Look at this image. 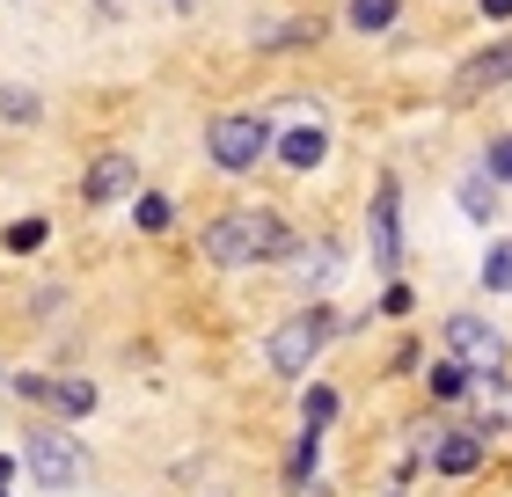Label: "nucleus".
Instances as JSON below:
<instances>
[{
    "label": "nucleus",
    "mask_w": 512,
    "mask_h": 497,
    "mask_svg": "<svg viewBox=\"0 0 512 497\" xmlns=\"http://www.w3.org/2000/svg\"><path fill=\"white\" fill-rule=\"evenodd\" d=\"M198 249H205L213 271H256V264H286L300 249V234L278 220L271 205H235V212H220V220H205Z\"/></svg>",
    "instance_id": "1"
},
{
    "label": "nucleus",
    "mask_w": 512,
    "mask_h": 497,
    "mask_svg": "<svg viewBox=\"0 0 512 497\" xmlns=\"http://www.w3.org/2000/svg\"><path fill=\"white\" fill-rule=\"evenodd\" d=\"M337 337V315H330V300H315V307H293L286 322L264 337V366L278 373V381H308V366L330 351Z\"/></svg>",
    "instance_id": "2"
},
{
    "label": "nucleus",
    "mask_w": 512,
    "mask_h": 497,
    "mask_svg": "<svg viewBox=\"0 0 512 497\" xmlns=\"http://www.w3.org/2000/svg\"><path fill=\"white\" fill-rule=\"evenodd\" d=\"M278 147V125L264 110H227L205 125V154H213V169L220 176H256V161H264Z\"/></svg>",
    "instance_id": "3"
},
{
    "label": "nucleus",
    "mask_w": 512,
    "mask_h": 497,
    "mask_svg": "<svg viewBox=\"0 0 512 497\" xmlns=\"http://www.w3.org/2000/svg\"><path fill=\"white\" fill-rule=\"evenodd\" d=\"M22 476L37 490H81V476H88L81 439L59 432V424H30V432H22Z\"/></svg>",
    "instance_id": "4"
},
{
    "label": "nucleus",
    "mask_w": 512,
    "mask_h": 497,
    "mask_svg": "<svg viewBox=\"0 0 512 497\" xmlns=\"http://www.w3.org/2000/svg\"><path fill=\"white\" fill-rule=\"evenodd\" d=\"M366 256H374L381 278L403 271V183H395V176H381L374 205H366Z\"/></svg>",
    "instance_id": "5"
},
{
    "label": "nucleus",
    "mask_w": 512,
    "mask_h": 497,
    "mask_svg": "<svg viewBox=\"0 0 512 497\" xmlns=\"http://www.w3.org/2000/svg\"><path fill=\"white\" fill-rule=\"evenodd\" d=\"M439 344H447V359H461L469 373H498L505 366V329L491 315H447V329H439Z\"/></svg>",
    "instance_id": "6"
},
{
    "label": "nucleus",
    "mask_w": 512,
    "mask_h": 497,
    "mask_svg": "<svg viewBox=\"0 0 512 497\" xmlns=\"http://www.w3.org/2000/svg\"><path fill=\"white\" fill-rule=\"evenodd\" d=\"M491 88H512V37H498V44H483V52L461 59V74L447 81V96L454 103H483Z\"/></svg>",
    "instance_id": "7"
},
{
    "label": "nucleus",
    "mask_w": 512,
    "mask_h": 497,
    "mask_svg": "<svg viewBox=\"0 0 512 497\" xmlns=\"http://www.w3.org/2000/svg\"><path fill=\"white\" fill-rule=\"evenodd\" d=\"M81 198H88V205L139 198V161H132V154H118V147H110V154H96V161L81 169Z\"/></svg>",
    "instance_id": "8"
},
{
    "label": "nucleus",
    "mask_w": 512,
    "mask_h": 497,
    "mask_svg": "<svg viewBox=\"0 0 512 497\" xmlns=\"http://www.w3.org/2000/svg\"><path fill=\"white\" fill-rule=\"evenodd\" d=\"M469 432H483V439H498V432H512V381L505 373H476L469 381Z\"/></svg>",
    "instance_id": "9"
},
{
    "label": "nucleus",
    "mask_w": 512,
    "mask_h": 497,
    "mask_svg": "<svg viewBox=\"0 0 512 497\" xmlns=\"http://www.w3.org/2000/svg\"><path fill=\"white\" fill-rule=\"evenodd\" d=\"M432 476H476V468H483V432H469V424H454V432H432Z\"/></svg>",
    "instance_id": "10"
},
{
    "label": "nucleus",
    "mask_w": 512,
    "mask_h": 497,
    "mask_svg": "<svg viewBox=\"0 0 512 497\" xmlns=\"http://www.w3.org/2000/svg\"><path fill=\"white\" fill-rule=\"evenodd\" d=\"M286 271H293V278H300V286H308V293L322 300V293H330V286H337V271H344V256H337L330 242H300V249L286 256Z\"/></svg>",
    "instance_id": "11"
},
{
    "label": "nucleus",
    "mask_w": 512,
    "mask_h": 497,
    "mask_svg": "<svg viewBox=\"0 0 512 497\" xmlns=\"http://www.w3.org/2000/svg\"><path fill=\"white\" fill-rule=\"evenodd\" d=\"M278 161H286V169H322V161H330V125H293V132H278V147H271Z\"/></svg>",
    "instance_id": "12"
},
{
    "label": "nucleus",
    "mask_w": 512,
    "mask_h": 497,
    "mask_svg": "<svg viewBox=\"0 0 512 497\" xmlns=\"http://www.w3.org/2000/svg\"><path fill=\"white\" fill-rule=\"evenodd\" d=\"M454 205H461V212H469V220H476V227H491V220H498V183H491V176H483V169H469V176H461V183H454Z\"/></svg>",
    "instance_id": "13"
},
{
    "label": "nucleus",
    "mask_w": 512,
    "mask_h": 497,
    "mask_svg": "<svg viewBox=\"0 0 512 497\" xmlns=\"http://www.w3.org/2000/svg\"><path fill=\"white\" fill-rule=\"evenodd\" d=\"M476 278H483V293H491V300H512V234H491Z\"/></svg>",
    "instance_id": "14"
},
{
    "label": "nucleus",
    "mask_w": 512,
    "mask_h": 497,
    "mask_svg": "<svg viewBox=\"0 0 512 497\" xmlns=\"http://www.w3.org/2000/svg\"><path fill=\"white\" fill-rule=\"evenodd\" d=\"M469 381H476V373L461 366V359H439V366H425V395H432V402H469Z\"/></svg>",
    "instance_id": "15"
},
{
    "label": "nucleus",
    "mask_w": 512,
    "mask_h": 497,
    "mask_svg": "<svg viewBox=\"0 0 512 497\" xmlns=\"http://www.w3.org/2000/svg\"><path fill=\"white\" fill-rule=\"evenodd\" d=\"M315 468H322V432H300L293 454H286V490H308Z\"/></svg>",
    "instance_id": "16"
},
{
    "label": "nucleus",
    "mask_w": 512,
    "mask_h": 497,
    "mask_svg": "<svg viewBox=\"0 0 512 497\" xmlns=\"http://www.w3.org/2000/svg\"><path fill=\"white\" fill-rule=\"evenodd\" d=\"M395 15H403V0H352V8H344V22H352L359 37H381V30H395Z\"/></svg>",
    "instance_id": "17"
},
{
    "label": "nucleus",
    "mask_w": 512,
    "mask_h": 497,
    "mask_svg": "<svg viewBox=\"0 0 512 497\" xmlns=\"http://www.w3.org/2000/svg\"><path fill=\"white\" fill-rule=\"evenodd\" d=\"M330 424H337V388L315 381L308 395H300V432H330Z\"/></svg>",
    "instance_id": "18"
},
{
    "label": "nucleus",
    "mask_w": 512,
    "mask_h": 497,
    "mask_svg": "<svg viewBox=\"0 0 512 497\" xmlns=\"http://www.w3.org/2000/svg\"><path fill=\"white\" fill-rule=\"evenodd\" d=\"M52 410H66V417H88V410H96V381H81V373L52 381Z\"/></svg>",
    "instance_id": "19"
},
{
    "label": "nucleus",
    "mask_w": 512,
    "mask_h": 497,
    "mask_svg": "<svg viewBox=\"0 0 512 497\" xmlns=\"http://www.w3.org/2000/svg\"><path fill=\"white\" fill-rule=\"evenodd\" d=\"M44 234H52V220H44V212H30V220H8L0 249H8V256H30V249H44Z\"/></svg>",
    "instance_id": "20"
},
{
    "label": "nucleus",
    "mask_w": 512,
    "mask_h": 497,
    "mask_svg": "<svg viewBox=\"0 0 512 497\" xmlns=\"http://www.w3.org/2000/svg\"><path fill=\"white\" fill-rule=\"evenodd\" d=\"M132 220H139V234H169V220H176V205L161 198V191H139V198H132Z\"/></svg>",
    "instance_id": "21"
},
{
    "label": "nucleus",
    "mask_w": 512,
    "mask_h": 497,
    "mask_svg": "<svg viewBox=\"0 0 512 497\" xmlns=\"http://www.w3.org/2000/svg\"><path fill=\"white\" fill-rule=\"evenodd\" d=\"M0 117H8V125H37L44 103L30 96V88H8V81H0Z\"/></svg>",
    "instance_id": "22"
},
{
    "label": "nucleus",
    "mask_w": 512,
    "mask_h": 497,
    "mask_svg": "<svg viewBox=\"0 0 512 497\" xmlns=\"http://www.w3.org/2000/svg\"><path fill=\"white\" fill-rule=\"evenodd\" d=\"M322 37V22L308 15V22H271V30H256V44H315Z\"/></svg>",
    "instance_id": "23"
},
{
    "label": "nucleus",
    "mask_w": 512,
    "mask_h": 497,
    "mask_svg": "<svg viewBox=\"0 0 512 497\" xmlns=\"http://www.w3.org/2000/svg\"><path fill=\"white\" fill-rule=\"evenodd\" d=\"M483 176H491V183H505V191H512V132H498L491 147H483Z\"/></svg>",
    "instance_id": "24"
},
{
    "label": "nucleus",
    "mask_w": 512,
    "mask_h": 497,
    "mask_svg": "<svg viewBox=\"0 0 512 497\" xmlns=\"http://www.w3.org/2000/svg\"><path fill=\"white\" fill-rule=\"evenodd\" d=\"M15 395L37 402V410H52V373H15Z\"/></svg>",
    "instance_id": "25"
},
{
    "label": "nucleus",
    "mask_w": 512,
    "mask_h": 497,
    "mask_svg": "<svg viewBox=\"0 0 512 497\" xmlns=\"http://www.w3.org/2000/svg\"><path fill=\"white\" fill-rule=\"evenodd\" d=\"M410 307H417V293L403 286V278H388V293H381V315H395V322H403Z\"/></svg>",
    "instance_id": "26"
},
{
    "label": "nucleus",
    "mask_w": 512,
    "mask_h": 497,
    "mask_svg": "<svg viewBox=\"0 0 512 497\" xmlns=\"http://www.w3.org/2000/svg\"><path fill=\"white\" fill-rule=\"evenodd\" d=\"M476 15L483 22H512V0H476Z\"/></svg>",
    "instance_id": "27"
},
{
    "label": "nucleus",
    "mask_w": 512,
    "mask_h": 497,
    "mask_svg": "<svg viewBox=\"0 0 512 497\" xmlns=\"http://www.w3.org/2000/svg\"><path fill=\"white\" fill-rule=\"evenodd\" d=\"M161 15H198V0H154Z\"/></svg>",
    "instance_id": "28"
},
{
    "label": "nucleus",
    "mask_w": 512,
    "mask_h": 497,
    "mask_svg": "<svg viewBox=\"0 0 512 497\" xmlns=\"http://www.w3.org/2000/svg\"><path fill=\"white\" fill-rule=\"evenodd\" d=\"M15 468H22V454H0V490L15 483Z\"/></svg>",
    "instance_id": "29"
},
{
    "label": "nucleus",
    "mask_w": 512,
    "mask_h": 497,
    "mask_svg": "<svg viewBox=\"0 0 512 497\" xmlns=\"http://www.w3.org/2000/svg\"><path fill=\"white\" fill-rule=\"evenodd\" d=\"M96 8H103V15H125V8H118V0H96Z\"/></svg>",
    "instance_id": "30"
},
{
    "label": "nucleus",
    "mask_w": 512,
    "mask_h": 497,
    "mask_svg": "<svg viewBox=\"0 0 512 497\" xmlns=\"http://www.w3.org/2000/svg\"><path fill=\"white\" fill-rule=\"evenodd\" d=\"M388 497H403V490H388Z\"/></svg>",
    "instance_id": "31"
},
{
    "label": "nucleus",
    "mask_w": 512,
    "mask_h": 497,
    "mask_svg": "<svg viewBox=\"0 0 512 497\" xmlns=\"http://www.w3.org/2000/svg\"><path fill=\"white\" fill-rule=\"evenodd\" d=\"M0 497H8V490H0Z\"/></svg>",
    "instance_id": "32"
}]
</instances>
